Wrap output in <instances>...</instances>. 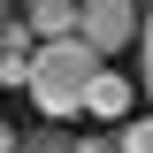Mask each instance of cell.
I'll use <instances>...</instances> for the list:
<instances>
[{
	"mask_svg": "<svg viewBox=\"0 0 153 153\" xmlns=\"http://www.w3.org/2000/svg\"><path fill=\"white\" fill-rule=\"evenodd\" d=\"M138 54H146V100H153V0H146V23H138Z\"/></svg>",
	"mask_w": 153,
	"mask_h": 153,
	"instance_id": "8",
	"label": "cell"
},
{
	"mask_svg": "<svg viewBox=\"0 0 153 153\" xmlns=\"http://www.w3.org/2000/svg\"><path fill=\"white\" fill-rule=\"evenodd\" d=\"M76 115H100V123H130V84L100 69L92 84H84V107H76Z\"/></svg>",
	"mask_w": 153,
	"mask_h": 153,
	"instance_id": "4",
	"label": "cell"
},
{
	"mask_svg": "<svg viewBox=\"0 0 153 153\" xmlns=\"http://www.w3.org/2000/svg\"><path fill=\"white\" fill-rule=\"evenodd\" d=\"M138 23H146V8H138V0H76V38H84V46H100V54L138 46Z\"/></svg>",
	"mask_w": 153,
	"mask_h": 153,
	"instance_id": "2",
	"label": "cell"
},
{
	"mask_svg": "<svg viewBox=\"0 0 153 153\" xmlns=\"http://www.w3.org/2000/svg\"><path fill=\"white\" fill-rule=\"evenodd\" d=\"M31 54H38L31 23H0V84H31Z\"/></svg>",
	"mask_w": 153,
	"mask_h": 153,
	"instance_id": "3",
	"label": "cell"
},
{
	"mask_svg": "<svg viewBox=\"0 0 153 153\" xmlns=\"http://www.w3.org/2000/svg\"><path fill=\"white\" fill-rule=\"evenodd\" d=\"M23 23H31L38 46L46 38H76V0H23Z\"/></svg>",
	"mask_w": 153,
	"mask_h": 153,
	"instance_id": "5",
	"label": "cell"
},
{
	"mask_svg": "<svg viewBox=\"0 0 153 153\" xmlns=\"http://www.w3.org/2000/svg\"><path fill=\"white\" fill-rule=\"evenodd\" d=\"M115 153H153V115H146V123H123V138H115Z\"/></svg>",
	"mask_w": 153,
	"mask_h": 153,
	"instance_id": "7",
	"label": "cell"
},
{
	"mask_svg": "<svg viewBox=\"0 0 153 153\" xmlns=\"http://www.w3.org/2000/svg\"><path fill=\"white\" fill-rule=\"evenodd\" d=\"M0 153H16V130H8V123H0Z\"/></svg>",
	"mask_w": 153,
	"mask_h": 153,
	"instance_id": "9",
	"label": "cell"
},
{
	"mask_svg": "<svg viewBox=\"0 0 153 153\" xmlns=\"http://www.w3.org/2000/svg\"><path fill=\"white\" fill-rule=\"evenodd\" d=\"M100 61H107V54L84 46V38H46V46L31 54V84H23L31 107L46 115V123H69V115L84 107V84L100 76Z\"/></svg>",
	"mask_w": 153,
	"mask_h": 153,
	"instance_id": "1",
	"label": "cell"
},
{
	"mask_svg": "<svg viewBox=\"0 0 153 153\" xmlns=\"http://www.w3.org/2000/svg\"><path fill=\"white\" fill-rule=\"evenodd\" d=\"M16 153H92V138H69L61 123H38V130H16Z\"/></svg>",
	"mask_w": 153,
	"mask_h": 153,
	"instance_id": "6",
	"label": "cell"
}]
</instances>
